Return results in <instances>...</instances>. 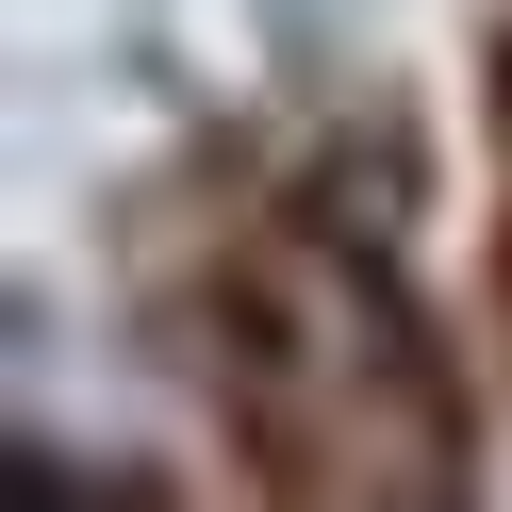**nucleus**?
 Masks as SVG:
<instances>
[{"label": "nucleus", "instance_id": "f257e3e1", "mask_svg": "<svg viewBox=\"0 0 512 512\" xmlns=\"http://www.w3.org/2000/svg\"><path fill=\"white\" fill-rule=\"evenodd\" d=\"M17 512H67V479H50V463H34V446H17Z\"/></svg>", "mask_w": 512, "mask_h": 512}]
</instances>
